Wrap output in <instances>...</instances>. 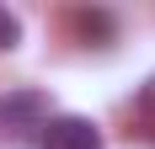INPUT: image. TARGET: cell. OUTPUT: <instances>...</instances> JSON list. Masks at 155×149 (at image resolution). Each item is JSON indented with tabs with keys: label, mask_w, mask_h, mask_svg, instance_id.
<instances>
[{
	"label": "cell",
	"mask_w": 155,
	"mask_h": 149,
	"mask_svg": "<svg viewBox=\"0 0 155 149\" xmlns=\"http://www.w3.org/2000/svg\"><path fill=\"white\" fill-rule=\"evenodd\" d=\"M48 122V96L43 90H5L0 96V144H38V133H43Z\"/></svg>",
	"instance_id": "6da1fadb"
},
{
	"label": "cell",
	"mask_w": 155,
	"mask_h": 149,
	"mask_svg": "<svg viewBox=\"0 0 155 149\" xmlns=\"http://www.w3.org/2000/svg\"><path fill=\"white\" fill-rule=\"evenodd\" d=\"M134 122H139V133L155 144V74L144 80V90H139V101H134Z\"/></svg>",
	"instance_id": "3957f363"
},
{
	"label": "cell",
	"mask_w": 155,
	"mask_h": 149,
	"mask_svg": "<svg viewBox=\"0 0 155 149\" xmlns=\"http://www.w3.org/2000/svg\"><path fill=\"white\" fill-rule=\"evenodd\" d=\"M38 149H102V128H96L91 117L64 112V117H48V122H43Z\"/></svg>",
	"instance_id": "7a4b0ae2"
},
{
	"label": "cell",
	"mask_w": 155,
	"mask_h": 149,
	"mask_svg": "<svg viewBox=\"0 0 155 149\" xmlns=\"http://www.w3.org/2000/svg\"><path fill=\"white\" fill-rule=\"evenodd\" d=\"M16 43H21V21H16V16L0 5V53H11Z\"/></svg>",
	"instance_id": "5b68a950"
},
{
	"label": "cell",
	"mask_w": 155,
	"mask_h": 149,
	"mask_svg": "<svg viewBox=\"0 0 155 149\" xmlns=\"http://www.w3.org/2000/svg\"><path fill=\"white\" fill-rule=\"evenodd\" d=\"M75 27L86 32V37H112V21H107L102 11H80V16H75Z\"/></svg>",
	"instance_id": "277c9868"
}]
</instances>
